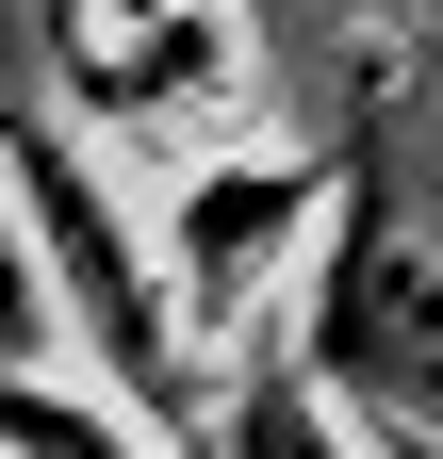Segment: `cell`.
<instances>
[{"label": "cell", "mask_w": 443, "mask_h": 459, "mask_svg": "<svg viewBox=\"0 0 443 459\" xmlns=\"http://www.w3.org/2000/svg\"><path fill=\"white\" fill-rule=\"evenodd\" d=\"M0 181H17L33 279H49V312H66L83 377L116 394L132 427H164V443H213L230 377H213V344L181 328L164 230H132V213H116V181H99V148H83V115H49V99H0Z\"/></svg>", "instance_id": "1"}, {"label": "cell", "mask_w": 443, "mask_h": 459, "mask_svg": "<svg viewBox=\"0 0 443 459\" xmlns=\"http://www.w3.org/2000/svg\"><path fill=\"white\" fill-rule=\"evenodd\" d=\"M296 361L378 427H427L443 411V148L411 132H361V181H345V230L312 263V328Z\"/></svg>", "instance_id": "2"}, {"label": "cell", "mask_w": 443, "mask_h": 459, "mask_svg": "<svg viewBox=\"0 0 443 459\" xmlns=\"http://www.w3.org/2000/svg\"><path fill=\"white\" fill-rule=\"evenodd\" d=\"M328 213V164L312 148H230V164H181L164 181V279H181V328L197 344H247L263 296L296 279V230Z\"/></svg>", "instance_id": "3"}, {"label": "cell", "mask_w": 443, "mask_h": 459, "mask_svg": "<svg viewBox=\"0 0 443 459\" xmlns=\"http://www.w3.org/2000/svg\"><path fill=\"white\" fill-rule=\"evenodd\" d=\"M66 82L99 132H230L247 115V17L230 0H66Z\"/></svg>", "instance_id": "4"}, {"label": "cell", "mask_w": 443, "mask_h": 459, "mask_svg": "<svg viewBox=\"0 0 443 459\" xmlns=\"http://www.w3.org/2000/svg\"><path fill=\"white\" fill-rule=\"evenodd\" d=\"M0 459H213V443H164V427H132L116 394H49V377H0Z\"/></svg>", "instance_id": "5"}]
</instances>
